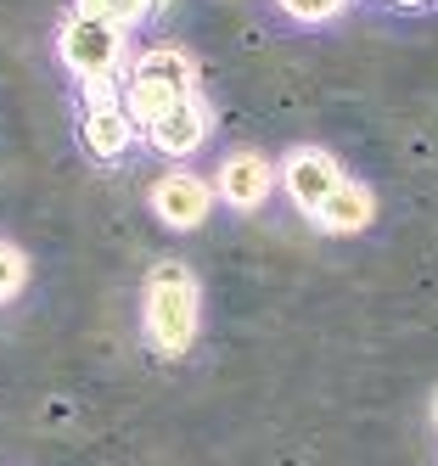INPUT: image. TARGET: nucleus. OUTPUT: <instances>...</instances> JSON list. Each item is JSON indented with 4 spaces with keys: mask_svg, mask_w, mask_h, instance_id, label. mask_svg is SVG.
I'll use <instances>...</instances> for the list:
<instances>
[{
    "mask_svg": "<svg viewBox=\"0 0 438 466\" xmlns=\"http://www.w3.org/2000/svg\"><path fill=\"white\" fill-rule=\"evenodd\" d=\"M147 343L158 354H186L197 343V320H202V292H197V276L186 270V264L175 258H163L152 264V276H147Z\"/></svg>",
    "mask_w": 438,
    "mask_h": 466,
    "instance_id": "nucleus-1",
    "label": "nucleus"
},
{
    "mask_svg": "<svg viewBox=\"0 0 438 466\" xmlns=\"http://www.w3.org/2000/svg\"><path fill=\"white\" fill-rule=\"evenodd\" d=\"M186 96H197V68H191V56L186 51H147L141 62H135V74H129V90H124V113L129 118H163L175 102H186Z\"/></svg>",
    "mask_w": 438,
    "mask_h": 466,
    "instance_id": "nucleus-2",
    "label": "nucleus"
},
{
    "mask_svg": "<svg viewBox=\"0 0 438 466\" xmlns=\"http://www.w3.org/2000/svg\"><path fill=\"white\" fill-rule=\"evenodd\" d=\"M56 51H62L67 68L79 74V85H85V79H113L118 56H124V28L96 23V17H79V12H74V17L62 23Z\"/></svg>",
    "mask_w": 438,
    "mask_h": 466,
    "instance_id": "nucleus-3",
    "label": "nucleus"
},
{
    "mask_svg": "<svg viewBox=\"0 0 438 466\" xmlns=\"http://www.w3.org/2000/svg\"><path fill=\"white\" fill-rule=\"evenodd\" d=\"M214 208V186L191 175V169H168L158 186H152V214L168 225V230H197Z\"/></svg>",
    "mask_w": 438,
    "mask_h": 466,
    "instance_id": "nucleus-4",
    "label": "nucleus"
},
{
    "mask_svg": "<svg viewBox=\"0 0 438 466\" xmlns=\"http://www.w3.org/2000/svg\"><path fill=\"white\" fill-rule=\"evenodd\" d=\"M281 186H287V197H292L303 214H321V203H326L337 186H343V169H337L331 152L298 147V152H287V163H281Z\"/></svg>",
    "mask_w": 438,
    "mask_h": 466,
    "instance_id": "nucleus-5",
    "label": "nucleus"
},
{
    "mask_svg": "<svg viewBox=\"0 0 438 466\" xmlns=\"http://www.w3.org/2000/svg\"><path fill=\"white\" fill-rule=\"evenodd\" d=\"M209 129H214L209 102H202V96H186V102H175L163 118L147 124V136H152V147H158L163 157H191L202 141H209Z\"/></svg>",
    "mask_w": 438,
    "mask_h": 466,
    "instance_id": "nucleus-6",
    "label": "nucleus"
},
{
    "mask_svg": "<svg viewBox=\"0 0 438 466\" xmlns=\"http://www.w3.org/2000/svg\"><path fill=\"white\" fill-rule=\"evenodd\" d=\"M219 197L230 208H242V214H253L270 191H276V169H270V157H259V152H230L225 163H219Z\"/></svg>",
    "mask_w": 438,
    "mask_h": 466,
    "instance_id": "nucleus-7",
    "label": "nucleus"
},
{
    "mask_svg": "<svg viewBox=\"0 0 438 466\" xmlns=\"http://www.w3.org/2000/svg\"><path fill=\"white\" fill-rule=\"evenodd\" d=\"M85 147H90V157H124V147H129V136H135V118L124 113V102H107V107H85Z\"/></svg>",
    "mask_w": 438,
    "mask_h": 466,
    "instance_id": "nucleus-8",
    "label": "nucleus"
},
{
    "mask_svg": "<svg viewBox=\"0 0 438 466\" xmlns=\"http://www.w3.org/2000/svg\"><path fill=\"white\" fill-rule=\"evenodd\" d=\"M371 214H377V197H371L360 180H343V186H337L326 203H321L315 219H321L326 230H337V237H354V230L371 225Z\"/></svg>",
    "mask_w": 438,
    "mask_h": 466,
    "instance_id": "nucleus-9",
    "label": "nucleus"
},
{
    "mask_svg": "<svg viewBox=\"0 0 438 466\" xmlns=\"http://www.w3.org/2000/svg\"><path fill=\"white\" fill-rule=\"evenodd\" d=\"M141 12H152V0H79V17H96V23H113V28H124V23H135Z\"/></svg>",
    "mask_w": 438,
    "mask_h": 466,
    "instance_id": "nucleus-10",
    "label": "nucleus"
},
{
    "mask_svg": "<svg viewBox=\"0 0 438 466\" xmlns=\"http://www.w3.org/2000/svg\"><path fill=\"white\" fill-rule=\"evenodd\" d=\"M23 281H28V258H23L12 242H0V304H6V298H17Z\"/></svg>",
    "mask_w": 438,
    "mask_h": 466,
    "instance_id": "nucleus-11",
    "label": "nucleus"
},
{
    "mask_svg": "<svg viewBox=\"0 0 438 466\" xmlns=\"http://www.w3.org/2000/svg\"><path fill=\"white\" fill-rule=\"evenodd\" d=\"M281 12H292L298 23H326L343 12V0H281Z\"/></svg>",
    "mask_w": 438,
    "mask_h": 466,
    "instance_id": "nucleus-12",
    "label": "nucleus"
},
{
    "mask_svg": "<svg viewBox=\"0 0 438 466\" xmlns=\"http://www.w3.org/2000/svg\"><path fill=\"white\" fill-rule=\"evenodd\" d=\"M393 6H427V0H393Z\"/></svg>",
    "mask_w": 438,
    "mask_h": 466,
    "instance_id": "nucleus-13",
    "label": "nucleus"
},
{
    "mask_svg": "<svg viewBox=\"0 0 438 466\" xmlns=\"http://www.w3.org/2000/svg\"><path fill=\"white\" fill-rule=\"evenodd\" d=\"M152 6H168V0H152Z\"/></svg>",
    "mask_w": 438,
    "mask_h": 466,
    "instance_id": "nucleus-14",
    "label": "nucleus"
}]
</instances>
